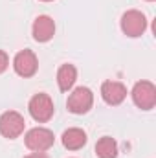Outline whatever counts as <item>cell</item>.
Returning <instances> with one entry per match:
<instances>
[{"label": "cell", "mask_w": 156, "mask_h": 158, "mask_svg": "<svg viewBox=\"0 0 156 158\" xmlns=\"http://www.w3.org/2000/svg\"><path fill=\"white\" fill-rule=\"evenodd\" d=\"M24 142H26V147L30 151H33V153H44V151H48L55 143V136L46 127H33V129H30L26 132Z\"/></svg>", "instance_id": "6da1fadb"}, {"label": "cell", "mask_w": 156, "mask_h": 158, "mask_svg": "<svg viewBox=\"0 0 156 158\" xmlns=\"http://www.w3.org/2000/svg\"><path fill=\"white\" fill-rule=\"evenodd\" d=\"M28 110H30V116L39 121V123H46L53 118V112H55V107H53V101L48 94L39 92L35 94L30 103H28Z\"/></svg>", "instance_id": "7a4b0ae2"}, {"label": "cell", "mask_w": 156, "mask_h": 158, "mask_svg": "<svg viewBox=\"0 0 156 158\" xmlns=\"http://www.w3.org/2000/svg\"><path fill=\"white\" fill-rule=\"evenodd\" d=\"M147 30V19L138 9H129L121 15V31L127 37H142Z\"/></svg>", "instance_id": "3957f363"}, {"label": "cell", "mask_w": 156, "mask_h": 158, "mask_svg": "<svg viewBox=\"0 0 156 158\" xmlns=\"http://www.w3.org/2000/svg\"><path fill=\"white\" fill-rule=\"evenodd\" d=\"M132 101L142 110H151L156 105V86L151 81H138L132 86Z\"/></svg>", "instance_id": "277c9868"}, {"label": "cell", "mask_w": 156, "mask_h": 158, "mask_svg": "<svg viewBox=\"0 0 156 158\" xmlns=\"http://www.w3.org/2000/svg\"><path fill=\"white\" fill-rule=\"evenodd\" d=\"M26 121L17 110H6L0 114V134L7 140H15L24 132Z\"/></svg>", "instance_id": "5b68a950"}, {"label": "cell", "mask_w": 156, "mask_h": 158, "mask_svg": "<svg viewBox=\"0 0 156 158\" xmlns=\"http://www.w3.org/2000/svg\"><path fill=\"white\" fill-rule=\"evenodd\" d=\"M94 105V94L88 86H77L66 101V107L72 114H86Z\"/></svg>", "instance_id": "8992f818"}, {"label": "cell", "mask_w": 156, "mask_h": 158, "mask_svg": "<svg viewBox=\"0 0 156 158\" xmlns=\"http://www.w3.org/2000/svg\"><path fill=\"white\" fill-rule=\"evenodd\" d=\"M13 70L20 77H31L39 70V59L31 50H22L13 59Z\"/></svg>", "instance_id": "52a82bcc"}, {"label": "cell", "mask_w": 156, "mask_h": 158, "mask_svg": "<svg viewBox=\"0 0 156 158\" xmlns=\"http://www.w3.org/2000/svg\"><path fill=\"white\" fill-rule=\"evenodd\" d=\"M101 98L110 107L121 105L127 98V86L119 81H105L101 85Z\"/></svg>", "instance_id": "ba28073f"}, {"label": "cell", "mask_w": 156, "mask_h": 158, "mask_svg": "<svg viewBox=\"0 0 156 158\" xmlns=\"http://www.w3.org/2000/svg\"><path fill=\"white\" fill-rule=\"evenodd\" d=\"M31 33H33V39L37 42H48L55 35V22H53V19L48 17V15H39L33 20Z\"/></svg>", "instance_id": "9c48e42d"}, {"label": "cell", "mask_w": 156, "mask_h": 158, "mask_svg": "<svg viewBox=\"0 0 156 158\" xmlns=\"http://www.w3.org/2000/svg\"><path fill=\"white\" fill-rule=\"evenodd\" d=\"M61 142L68 151H79L81 147L86 145V132L83 129H79V127L66 129L63 132V136H61Z\"/></svg>", "instance_id": "30bf717a"}, {"label": "cell", "mask_w": 156, "mask_h": 158, "mask_svg": "<svg viewBox=\"0 0 156 158\" xmlns=\"http://www.w3.org/2000/svg\"><path fill=\"white\" fill-rule=\"evenodd\" d=\"M76 79H77V68L74 64H68L66 63V64H63L57 70V85H59V88L63 92H68L74 86Z\"/></svg>", "instance_id": "8fae6325"}, {"label": "cell", "mask_w": 156, "mask_h": 158, "mask_svg": "<svg viewBox=\"0 0 156 158\" xmlns=\"http://www.w3.org/2000/svg\"><path fill=\"white\" fill-rule=\"evenodd\" d=\"M96 155L97 158H117V143L114 138L103 136L96 143Z\"/></svg>", "instance_id": "7c38bea8"}, {"label": "cell", "mask_w": 156, "mask_h": 158, "mask_svg": "<svg viewBox=\"0 0 156 158\" xmlns=\"http://www.w3.org/2000/svg\"><path fill=\"white\" fill-rule=\"evenodd\" d=\"M7 66H9V57L4 50H0V74H4L7 70Z\"/></svg>", "instance_id": "4fadbf2b"}, {"label": "cell", "mask_w": 156, "mask_h": 158, "mask_svg": "<svg viewBox=\"0 0 156 158\" xmlns=\"http://www.w3.org/2000/svg\"><path fill=\"white\" fill-rule=\"evenodd\" d=\"M24 158H48V155L46 153H31V155H28Z\"/></svg>", "instance_id": "5bb4252c"}, {"label": "cell", "mask_w": 156, "mask_h": 158, "mask_svg": "<svg viewBox=\"0 0 156 158\" xmlns=\"http://www.w3.org/2000/svg\"><path fill=\"white\" fill-rule=\"evenodd\" d=\"M40 2H53V0H40Z\"/></svg>", "instance_id": "9a60e30c"}, {"label": "cell", "mask_w": 156, "mask_h": 158, "mask_svg": "<svg viewBox=\"0 0 156 158\" xmlns=\"http://www.w3.org/2000/svg\"><path fill=\"white\" fill-rule=\"evenodd\" d=\"M147 2H154V0H147Z\"/></svg>", "instance_id": "2e32d148"}]
</instances>
